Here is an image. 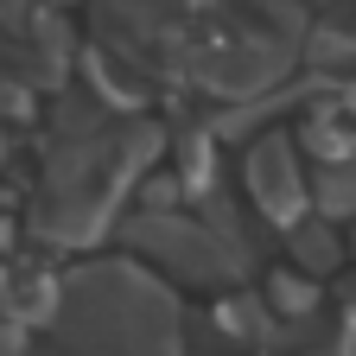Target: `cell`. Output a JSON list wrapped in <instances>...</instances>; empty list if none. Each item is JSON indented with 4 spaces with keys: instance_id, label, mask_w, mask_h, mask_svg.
I'll return each instance as SVG.
<instances>
[{
    "instance_id": "1",
    "label": "cell",
    "mask_w": 356,
    "mask_h": 356,
    "mask_svg": "<svg viewBox=\"0 0 356 356\" xmlns=\"http://www.w3.org/2000/svg\"><path fill=\"white\" fill-rule=\"evenodd\" d=\"M58 331L70 356H178L172 299L127 261L83 267L58 293Z\"/></svg>"
},
{
    "instance_id": "2",
    "label": "cell",
    "mask_w": 356,
    "mask_h": 356,
    "mask_svg": "<svg viewBox=\"0 0 356 356\" xmlns=\"http://www.w3.org/2000/svg\"><path fill=\"white\" fill-rule=\"evenodd\" d=\"M286 64H293V44L274 32H254V38H216L197 58V76L222 96H261L286 76Z\"/></svg>"
},
{
    "instance_id": "3",
    "label": "cell",
    "mask_w": 356,
    "mask_h": 356,
    "mask_svg": "<svg viewBox=\"0 0 356 356\" xmlns=\"http://www.w3.org/2000/svg\"><path fill=\"white\" fill-rule=\"evenodd\" d=\"M242 178H248V197L274 216V222H293L305 216V204H312V185H305V172H299V153H293V140L286 134H261V140L248 147V159H242Z\"/></svg>"
},
{
    "instance_id": "4",
    "label": "cell",
    "mask_w": 356,
    "mask_h": 356,
    "mask_svg": "<svg viewBox=\"0 0 356 356\" xmlns=\"http://www.w3.org/2000/svg\"><path fill=\"white\" fill-rule=\"evenodd\" d=\"M299 147L318 159V165H337V159H356V115L343 102H325L318 115H305L299 127Z\"/></svg>"
},
{
    "instance_id": "5",
    "label": "cell",
    "mask_w": 356,
    "mask_h": 356,
    "mask_svg": "<svg viewBox=\"0 0 356 356\" xmlns=\"http://www.w3.org/2000/svg\"><path fill=\"white\" fill-rule=\"evenodd\" d=\"M286 248H293V261L305 267L312 280H318V274H331V267L343 261V242H337V229H331V222H305V216L286 229Z\"/></svg>"
},
{
    "instance_id": "6",
    "label": "cell",
    "mask_w": 356,
    "mask_h": 356,
    "mask_svg": "<svg viewBox=\"0 0 356 356\" xmlns=\"http://www.w3.org/2000/svg\"><path fill=\"white\" fill-rule=\"evenodd\" d=\"M312 204L325 216H356V159L318 165V185H312Z\"/></svg>"
},
{
    "instance_id": "7",
    "label": "cell",
    "mask_w": 356,
    "mask_h": 356,
    "mask_svg": "<svg viewBox=\"0 0 356 356\" xmlns=\"http://www.w3.org/2000/svg\"><path fill=\"white\" fill-rule=\"evenodd\" d=\"M261 299L274 305V318H299V312L318 305V286H312V274H274Z\"/></svg>"
},
{
    "instance_id": "8",
    "label": "cell",
    "mask_w": 356,
    "mask_h": 356,
    "mask_svg": "<svg viewBox=\"0 0 356 356\" xmlns=\"http://www.w3.org/2000/svg\"><path fill=\"white\" fill-rule=\"evenodd\" d=\"M305 356H350V343H343V337H331V343H312Z\"/></svg>"
},
{
    "instance_id": "9",
    "label": "cell",
    "mask_w": 356,
    "mask_h": 356,
    "mask_svg": "<svg viewBox=\"0 0 356 356\" xmlns=\"http://www.w3.org/2000/svg\"><path fill=\"white\" fill-rule=\"evenodd\" d=\"M343 312H350V318H356V280L343 286Z\"/></svg>"
}]
</instances>
